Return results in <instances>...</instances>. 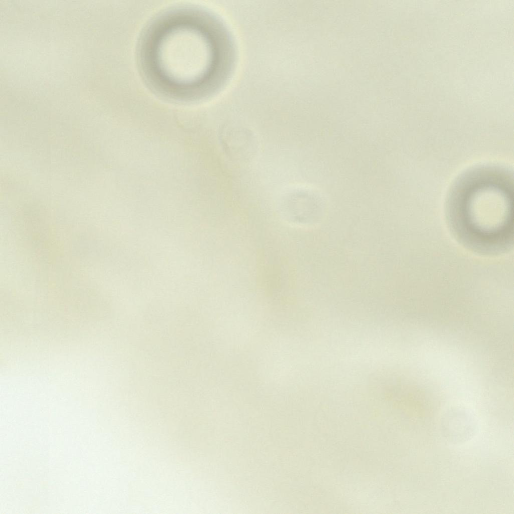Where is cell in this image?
Masks as SVG:
<instances>
[{
  "mask_svg": "<svg viewBox=\"0 0 514 514\" xmlns=\"http://www.w3.org/2000/svg\"><path fill=\"white\" fill-rule=\"evenodd\" d=\"M512 175L501 166L473 167L453 184L447 202L451 228L462 244L497 254L513 239Z\"/></svg>",
  "mask_w": 514,
  "mask_h": 514,
  "instance_id": "1",
  "label": "cell"
},
{
  "mask_svg": "<svg viewBox=\"0 0 514 514\" xmlns=\"http://www.w3.org/2000/svg\"><path fill=\"white\" fill-rule=\"evenodd\" d=\"M189 26L175 25L162 32L156 40L154 54L157 68L168 81H171L181 64L172 82L186 88L196 85L206 73L203 62L199 60L202 58L199 56L201 48H195L199 44H195L198 32Z\"/></svg>",
  "mask_w": 514,
  "mask_h": 514,
  "instance_id": "2",
  "label": "cell"
}]
</instances>
